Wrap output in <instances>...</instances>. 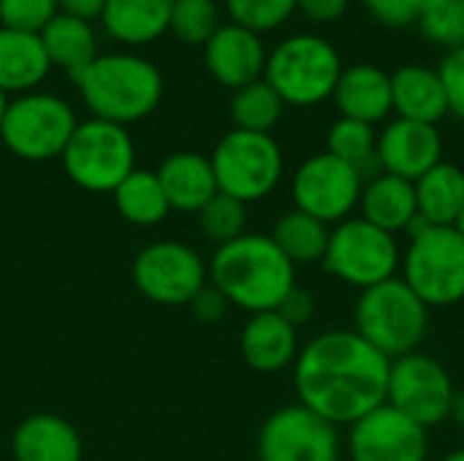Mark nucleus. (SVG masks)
Segmentation results:
<instances>
[{"label": "nucleus", "instance_id": "1", "mask_svg": "<svg viewBox=\"0 0 464 461\" xmlns=\"http://www.w3.org/2000/svg\"><path fill=\"white\" fill-rule=\"evenodd\" d=\"M389 367L392 361L353 329H332L299 348L294 391L299 405L337 429L353 427L386 405Z\"/></svg>", "mask_w": 464, "mask_h": 461}, {"label": "nucleus", "instance_id": "2", "mask_svg": "<svg viewBox=\"0 0 464 461\" xmlns=\"http://www.w3.org/2000/svg\"><path fill=\"white\" fill-rule=\"evenodd\" d=\"M209 283L250 315L272 312L296 288V266L280 253L272 236L242 234L239 239L220 245L207 264Z\"/></svg>", "mask_w": 464, "mask_h": 461}, {"label": "nucleus", "instance_id": "3", "mask_svg": "<svg viewBox=\"0 0 464 461\" xmlns=\"http://www.w3.org/2000/svg\"><path fill=\"white\" fill-rule=\"evenodd\" d=\"M71 79L92 117L122 128L152 114L163 98L160 71L136 54H98Z\"/></svg>", "mask_w": 464, "mask_h": 461}, {"label": "nucleus", "instance_id": "4", "mask_svg": "<svg viewBox=\"0 0 464 461\" xmlns=\"http://www.w3.org/2000/svg\"><path fill=\"white\" fill-rule=\"evenodd\" d=\"M353 331L389 361L416 353L430 334V307L402 277L359 291L353 304Z\"/></svg>", "mask_w": 464, "mask_h": 461}, {"label": "nucleus", "instance_id": "5", "mask_svg": "<svg viewBox=\"0 0 464 461\" xmlns=\"http://www.w3.org/2000/svg\"><path fill=\"white\" fill-rule=\"evenodd\" d=\"M400 277L430 310L464 302V239L457 228L419 220L408 234Z\"/></svg>", "mask_w": 464, "mask_h": 461}, {"label": "nucleus", "instance_id": "6", "mask_svg": "<svg viewBox=\"0 0 464 461\" xmlns=\"http://www.w3.org/2000/svg\"><path fill=\"white\" fill-rule=\"evenodd\" d=\"M343 57L321 35H291L280 41L264 68V79L283 98L285 106H318L334 95L343 76Z\"/></svg>", "mask_w": 464, "mask_h": 461}, {"label": "nucleus", "instance_id": "7", "mask_svg": "<svg viewBox=\"0 0 464 461\" xmlns=\"http://www.w3.org/2000/svg\"><path fill=\"white\" fill-rule=\"evenodd\" d=\"M321 266L340 283L356 291H367L392 277H400L402 247L397 236L353 215L332 226Z\"/></svg>", "mask_w": 464, "mask_h": 461}, {"label": "nucleus", "instance_id": "8", "mask_svg": "<svg viewBox=\"0 0 464 461\" xmlns=\"http://www.w3.org/2000/svg\"><path fill=\"white\" fill-rule=\"evenodd\" d=\"M60 160L68 179L82 190L114 193V187L136 168V147L122 125L92 117L76 125Z\"/></svg>", "mask_w": 464, "mask_h": 461}, {"label": "nucleus", "instance_id": "9", "mask_svg": "<svg viewBox=\"0 0 464 461\" xmlns=\"http://www.w3.org/2000/svg\"><path fill=\"white\" fill-rule=\"evenodd\" d=\"M209 160L218 190L242 204L266 198L280 185L285 166L283 149L272 133H250L237 128L218 141Z\"/></svg>", "mask_w": 464, "mask_h": 461}, {"label": "nucleus", "instance_id": "10", "mask_svg": "<svg viewBox=\"0 0 464 461\" xmlns=\"http://www.w3.org/2000/svg\"><path fill=\"white\" fill-rule=\"evenodd\" d=\"M76 125L73 109L63 98L49 92H24L22 98L8 101L0 120V139L16 158L41 163L63 155Z\"/></svg>", "mask_w": 464, "mask_h": 461}, {"label": "nucleus", "instance_id": "11", "mask_svg": "<svg viewBox=\"0 0 464 461\" xmlns=\"http://www.w3.org/2000/svg\"><path fill=\"white\" fill-rule=\"evenodd\" d=\"M454 394L457 386L449 370L421 351L394 359L389 367L386 405H392L424 429L449 421Z\"/></svg>", "mask_w": 464, "mask_h": 461}, {"label": "nucleus", "instance_id": "12", "mask_svg": "<svg viewBox=\"0 0 464 461\" xmlns=\"http://www.w3.org/2000/svg\"><path fill=\"white\" fill-rule=\"evenodd\" d=\"M133 283L139 293L155 304L188 307L209 283L204 258L185 242H152L133 261Z\"/></svg>", "mask_w": 464, "mask_h": 461}, {"label": "nucleus", "instance_id": "13", "mask_svg": "<svg viewBox=\"0 0 464 461\" xmlns=\"http://www.w3.org/2000/svg\"><path fill=\"white\" fill-rule=\"evenodd\" d=\"M364 179L362 174L329 152L310 155L294 174V209L313 215L326 226H337L359 209Z\"/></svg>", "mask_w": 464, "mask_h": 461}, {"label": "nucleus", "instance_id": "14", "mask_svg": "<svg viewBox=\"0 0 464 461\" xmlns=\"http://www.w3.org/2000/svg\"><path fill=\"white\" fill-rule=\"evenodd\" d=\"M340 429L304 405L277 408L258 432V461H340Z\"/></svg>", "mask_w": 464, "mask_h": 461}, {"label": "nucleus", "instance_id": "15", "mask_svg": "<svg viewBox=\"0 0 464 461\" xmlns=\"http://www.w3.org/2000/svg\"><path fill=\"white\" fill-rule=\"evenodd\" d=\"M430 429L419 427L392 405H381L353 427H348L351 461H427Z\"/></svg>", "mask_w": 464, "mask_h": 461}, {"label": "nucleus", "instance_id": "16", "mask_svg": "<svg viewBox=\"0 0 464 461\" xmlns=\"http://www.w3.org/2000/svg\"><path fill=\"white\" fill-rule=\"evenodd\" d=\"M375 155L381 171L416 182L443 160V136L438 125L397 117L378 133Z\"/></svg>", "mask_w": 464, "mask_h": 461}, {"label": "nucleus", "instance_id": "17", "mask_svg": "<svg viewBox=\"0 0 464 461\" xmlns=\"http://www.w3.org/2000/svg\"><path fill=\"white\" fill-rule=\"evenodd\" d=\"M266 46L258 33L242 24H220L215 35L204 43V60L209 73L231 90H239L250 82L264 79L266 68Z\"/></svg>", "mask_w": 464, "mask_h": 461}, {"label": "nucleus", "instance_id": "18", "mask_svg": "<svg viewBox=\"0 0 464 461\" xmlns=\"http://www.w3.org/2000/svg\"><path fill=\"white\" fill-rule=\"evenodd\" d=\"M299 348V331L277 310L250 315L239 334V351L245 364L261 375H275L285 367H294Z\"/></svg>", "mask_w": 464, "mask_h": 461}, {"label": "nucleus", "instance_id": "19", "mask_svg": "<svg viewBox=\"0 0 464 461\" xmlns=\"http://www.w3.org/2000/svg\"><path fill=\"white\" fill-rule=\"evenodd\" d=\"M356 212L362 220H367L370 226H375L392 236L411 234V228L421 220L413 182L400 179L386 171L364 179Z\"/></svg>", "mask_w": 464, "mask_h": 461}, {"label": "nucleus", "instance_id": "20", "mask_svg": "<svg viewBox=\"0 0 464 461\" xmlns=\"http://www.w3.org/2000/svg\"><path fill=\"white\" fill-rule=\"evenodd\" d=\"M11 454L14 461H82L84 443L65 418L33 413L14 429Z\"/></svg>", "mask_w": 464, "mask_h": 461}, {"label": "nucleus", "instance_id": "21", "mask_svg": "<svg viewBox=\"0 0 464 461\" xmlns=\"http://www.w3.org/2000/svg\"><path fill=\"white\" fill-rule=\"evenodd\" d=\"M334 103L343 117L359 120L367 125L383 122L392 109V73L372 62H359L343 68V76L334 87Z\"/></svg>", "mask_w": 464, "mask_h": 461}, {"label": "nucleus", "instance_id": "22", "mask_svg": "<svg viewBox=\"0 0 464 461\" xmlns=\"http://www.w3.org/2000/svg\"><path fill=\"white\" fill-rule=\"evenodd\" d=\"M158 182L166 193V201L177 212H198L209 198H215L218 179L212 171V160L198 152H174L155 171Z\"/></svg>", "mask_w": 464, "mask_h": 461}, {"label": "nucleus", "instance_id": "23", "mask_svg": "<svg viewBox=\"0 0 464 461\" xmlns=\"http://www.w3.org/2000/svg\"><path fill=\"white\" fill-rule=\"evenodd\" d=\"M392 109L400 120L438 125L449 114L440 73L424 65H402L392 73Z\"/></svg>", "mask_w": 464, "mask_h": 461}, {"label": "nucleus", "instance_id": "24", "mask_svg": "<svg viewBox=\"0 0 464 461\" xmlns=\"http://www.w3.org/2000/svg\"><path fill=\"white\" fill-rule=\"evenodd\" d=\"M52 62L41 35L0 27V90L24 92L44 82Z\"/></svg>", "mask_w": 464, "mask_h": 461}, {"label": "nucleus", "instance_id": "25", "mask_svg": "<svg viewBox=\"0 0 464 461\" xmlns=\"http://www.w3.org/2000/svg\"><path fill=\"white\" fill-rule=\"evenodd\" d=\"M174 0H106L103 27L122 43H150L169 30Z\"/></svg>", "mask_w": 464, "mask_h": 461}, {"label": "nucleus", "instance_id": "26", "mask_svg": "<svg viewBox=\"0 0 464 461\" xmlns=\"http://www.w3.org/2000/svg\"><path fill=\"white\" fill-rule=\"evenodd\" d=\"M419 217L427 226H454L464 209V171L457 163L440 160L413 182Z\"/></svg>", "mask_w": 464, "mask_h": 461}, {"label": "nucleus", "instance_id": "27", "mask_svg": "<svg viewBox=\"0 0 464 461\" xmlns=\"http://www.w3.org/2000/svg\"><path fill=\"white\" fill-rule=\"evenodd\" d=\"M41 43L46 49L49 62L68 71L71 76L84 71L98 57V41L92 24L87 19L68 16V14H57L41 30Z\"/></svg>", "mask_w": 464, "mask_h": 461}, {"label": "nucleus", "instance_id": "28", "mask_svg": "<svg viewBox=\"0 0 464 461\" xmlns=\"http://www.w3.org/2000/svg\"><path fill=\"white\" fill-rule=\"evenodd\" d=\"M329 231L332 226L315 220L313 215L302 209H288L275 220V228L269 236L294 266H307V264L324 261Z\"/></svg>", "mask_w": 464, "mask_h": 461}, {"label": "nucleus", "instance_id": "29", "mask_svg": "<svg viewBox=\"0 0 464 461\" xmlns=\"http://www.w3.org/2000/svg\"><path fill=\"white\" fill-rule=\"evenodd\" d=\"M114 206L122 220H128L130 226H141V228L163 223L166 215L171 212L166 193L158 182V174L144 171V168H133L114 187Z\"/></svg>", "mask_w": 464, "mask_h": 461}, {"label": "nucleus", "instance_id": "30", "mask_svg": "<svg viewBox=\"0 0 464 461\" xmlns=\"http://www.w3.org/2000/svg\"><path fill=\"white\" fill-rule=\"evenodd\" d=\"M375 149H378L375 125L340 117L337 122H332V128L326 133V152L340 158L343 163L353 166L362 174V179H370V177L381 174Z\"/></svg>", "mask_w": 464, "mask_h": 461}, {"label": "nucleus", "instance_id": "31", "mask_svg": "<svg viewBox=\"0 0 464 461\" xmlns=\"http://www.w3.org/2000/svg\"><path fill=\"white\" fill-rule=\"evenodd\" d=\"M283 98L272 90L266 79L250 82L231 95V120L237 130L250 133H272V128L283 117Z\"/></svg>", "mask_w": 464, "mask_h": 461}, {"label": "nucleus", "instance_id": "32", "mask_svg": "<svg viewBox=\"0 0 464 461\" xmlns=\"http://www.w3.org/2000/svg\"><path fill=\"white\" fill-rule=\"evenodd\" d=\"M198 228L201 234L215 242L218 247L220 245H228L234 239H239L247 226V204L226 196V193H218L215 198H209L198 212Z\"/></svg>", "mask_w": 464, "mask_h": 461}, {"label": "nucleus", "instance_id": "33", "mask_svg": "<svg viewBox=\"0 0 464 461\" xmlns=\"http://www.w3.org/2000/svg\"><path fill=\"white\" fill-rule=\"evenodd\" d=\"M220 27V8L215 0H174L169 30L185 43H207Z\"/></svg>", "mask_w": 464, "mask_h": 461}, {"label": "nucleus", "instance_id": "34", "mask_svg": "<svg viewBox=\"0 0 464 461\" xmlns=\"http://www.w3.org/2000/svg\"><path fill=\"white\" fill-rule=\"evenodd\" d=\"M419 27L432 43L449 52L459 49L464 46V0H438L421 14Z\"/></svg>", "mask_w": 464, "mask_h": 461}, {"label": "nucleus", "instance_id": "35", "mask_svg": "<svg viewBox=\"0 0 464 461\" xmlns=\"http://www.w3.org/2000/svg\"><path fill=\"white\" fill-rule=\"evenodd\" d=\"M234 24H242L253 33H266L291 19L296 0H226Z\"/></svg>", "mask_w": 464, "mask_h": 461}, {"label": "nucleus", "instance_id": "36", "mask_svg": "<svg viewBox=\"0 0 464 461\" xmlns=\"http://www.w3.org/2000/svg\"><path fill=\"white\" fill-rule=\"evenodd\" d=\"M57 14V0H0V27L8 30L41 35Z\"/></svg>", "mask_w": 464, "mask_h": 461}, {"label": "nucleus", "instance_id": "37", "mask_svg": "<svg viewBox=\"0 0 464 461\" xmlns=\"http://www.w3.org/2000/svg\"><path fill=\"white\" fill-rule=\"evenodd\" d=\"M367 14L386 27H411L419 24L424 14V0H362Z\"/></svg>", "mask_w": 464, "mask_h": 461}, {"label": "nucleus", "instance_id": "38", "mask_svg": "<svg viewBox=\"0 0 464 461\" xmlns=\"http://www.w3.org/2000/svg\"><path fill=\"white\" fill-rule=\"evenodd\" d=\"M438 73H440V82H443V90H446L449 114H454L457 120L464 122V46L451 49L443 57Z\"/></svg>", "mask_w": 464, "mask_h": 461}, {"label": "nucleus", "instance_id": "39", "mask_svg": "<svg viewBox=\"0 0 464 461\" xmlns=\"http://www.w3.org/2000/svg\"><path fill=\"white\" fill-rule=\"evenodd\" d=\"M188 307H190V312H193L196 321H201V323H220V321L228 315L231 302H228L212 283H207V285L190 299Z\"/></svg>", "mask_w": 464, "mask_h": 461}, {"label": "nucleus", "instance_id": "40", "mask_svg": "<svg viewBox=\"0 0 464 461\" xmlns=\"http://www.w3.org/2000/svg\"><path fill=\"white\" fill-rule=\"evenodd\" d=\"M315 296L310 293V291H304V288H291V293L280 302V307H277V312L299 331L302 326H307L313 318H315Z\"/></svg>", "mask_w": 464, "mask_h": 461}, {"label": "nucleus", "instance_id": "41", "mask_svg": "<svg viewBox=\"0 0 464 461\" xmlns=\"http://www.w3.org/2000/svg\"><path fill=\"white\" fill-rule=\"evenodd\" d=\"M351 0H296V11L304 14V19L315 24H332L340 22L348 14Z\"/></svg>", "mask_w": 464, "mask_h": 461}, {"label": "nucleus", "instance_id": "42", "mask_svg": "<svg viewBox=\"0 0 464 461\" xmlns=\"http://www.w3.org/2000/svg\"><path fill=\"white\" fill-rule=\"evenodd\" d=\"M103 5H106V0H57L60 14L79 16V19H87V22H92L95 16H101L103 14Z\"/></svg>", "mask_w": 464, "mask_h": 461}, {"label": "nucleus", "instance_id": "43", "mask_svg": "<svg viewBox=\"0 0 464 461\" xmlns=\"http://www.w3.org/2000/svg\"><path fill=\"white\" fill-rule=\"evenodd\" d=\"M449 421H454V424H457V427L464 432V389H457V394H454Z\"/></svg>", "mask_w": 464, "mask_h": 461}, {"label": "nucleus", "instance_id": "44", "mask_svg": "<svg viewBox=\"0 0 464 461\" xmlns=\"http://www.w3.org/2000/svg\"><path fill=\"white\" fill-rule=\"evenodd\" d=\"M440 461H464V448H457V451H451V454L440 456Z\"/></svg>", "mask_w": 464, "mask_h": 461}, {"label": "nucleus", "instance_id": "45", "mask_svg": "<svg viewBox=\"0 0 464 461\" xmlns=\"http://www.w3.org/2000/svg\"><path fill=\"white\" fill-rule=\"evenodd\" d=\"M5 109H8V92L0 90V120H3V114H5Z\"/></svg>", "mask_w": 464, "mask_h": 461}, {"label": "nucleus", "instance_id": "46", "mask_svg": "<svg viewBox=\"0 0 464 461\" xmlns=\"http://www.w3.org/2000/svg\"><path fill=\"white\" fill-rule=\"evenodd\" d=\"M454 228H457V234H459V236H462V239H464V209H462V215L457 217V223H454Z\"/></svg>", "mask_w": 464, "mask_h": 461}, {"label": "nucleus", "instance_id": "47", "mask_svg": "<svg viewBox=\"0 0 464 461\" xmlns=\"http://www.w3.org/2000/svg\"><path fill=\"white\" fill-rule=\"evenodd\" d=\"M424 3H427V5H424V11H427V8H430V5H435L438 0H424Z\"/></svg>", "mask_w": 464, "mask_h": 461}]
</instances>
